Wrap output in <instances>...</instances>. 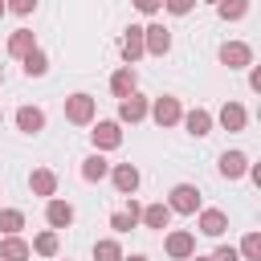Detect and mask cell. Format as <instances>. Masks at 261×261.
<instances>
[{
	"label": "cell",
	"instance_id": "ba28073f",
	"mask_svg": "<svg viewBox=\"0 0 261 261\" xmlns=\"http://www.w3.org/2000/svg\"><path fill=\"white\" fill-rule=\"evenodd\" d=\"M163 253H167L171 261H188V257L196 253V237H192L188 228H175V232L163 237Z\"/></svg>",
	"mask_w": 261,
	"mask_h": 261
},
{
	"label": "cell",
	"instance_id": "4316f807",
	"mask_svg": "<svg viewBox=\"0 0 261 261\" xmlns=\"http://www.w3.org/2000/svg\"><path fill=\"white\" fill-rule=\"evenodd\" d=\"M24 228V212L20 208H0V237H16Z\"/></svg>",
	"mask_w": 261,
	"mask_h": 261
},
{
	"label": "cell",
	"instance_id": "44dd1931",
	"mask_svg": "<svg viewBox=\"0 0 261 261\" xmlns=\"http://www.w3.org/2000/svg\"><path fill=\"white\" fill-rule=\"evenodd\" d=\"M126 200H130V196H126ZM139 212H143V204H139V200H130L126 208H118V212L110 216V228H114V232H130V228L139 224Z\"/></svg>",
	"mask_w": 261,
	"mask_h": 261
},
{
	"label": "cell",
	"instance_id": "cb8c5ba5",
	"mask_svg": "<svg viewBox=\"0 0 261 261\" xmlns=\"http://www.w3.org/2000/svg\"><path fill=\"white\" fill-rule=\"evenodd\" d=\"M29 249H33L37 257H49V261H53V257H57V249H61V241H57V228H45V232H37Z\"/></svg>",
	"mask_w": 261,
	"mask_h": 261
},
{
	"label": "cell",
	"instance_id": "8992f818",
	"mask_svg": "<svg viewBox=\"0 0 261 261\" xmlns=\"http://www.w3.org/2000/svg\"><path fill=\"white\" fill-rule=\"evenodd\" d=\"M143 49H147L151 57H167V53H171V29L159 24V20H151V24L143 29Z\"/></svg>",
	"mask_w": 261,
	"mask_h": 261
},
{
	"label": "cell",
	"instance_id": "7402d4cb",
	"mask_svg": "<svg viewBox=\"0 0 261 261\" xmlns=\"http://www.w3.org/2000/svg\"><path fill=\"white\" fill-rule=\"evenodd\" d=\"M20 69H24V77H45V73H49V53L37 45L33 53L20 57Z\"/></svg>",
	"mask_w": 261,
	"mask_h": 261
},
{
	"label": "cell",
	"instance_id": "6da1fadb",
	"mask_svg": "<svg viewBox=\"0 0 261 261\" xmlns=\"http://www.w3.org/2000/svg\"><path fill=\"white\" fill-rule=\"evenodd\" d=\"M98 118V98L94 94H69L65 98V122H73V126H90Z\"/></svg>",
	"mask_w": 261,
	"mask_h": 261
},
{
	"label": "cell",
	"instance_id": "484cf974",
	"mask_svg": "<svg viewBox=\"0 0 261 261\" xmlns=\"http://www.w3.org/2000/svg\"><path fill=\"white\" fill-rule=\"evenodd\" d=\"M126 253H122V245H118V237H102V241H94V261H122Z\"/></svg>",
	"mask_w": 261,
	"mask_h": 261
},
{
	"label": "cell",
	"instance_id": "4dcf8cb0",
	"mask_svg": "<svg viewBox=\"0 0 261 261\" xmlns=\"http://www.w3.org/2000/svg\"><path fill=\"white\" fill-rule=\"evenodd\" d=\"M8 4V12H16V16H29L33 8H37V0H4Z\"/></svg>",
	"mask_w": 261,
	"mask_h": 261
},
{
	"label": "cell",
	"instance_id": "74e56055",
	"mask_svg": "<svg viewBox=\"0 0 261 261\" xmlns=\"http://www.w3.org/2000/svg\"><path fill=\"white\" fill-rule=\"evenodd\" d=\"M0 86H4V73H0Z\"/></svg>",
	"mask_w": 261,
	"mask_h": 261
},
{
	"label": "cell",
	"instance_id": "9c48e42d",
	"mask_svg": "<svg viewBox=\"0 0 261 261\" xmlns=\"http://www.w3.org/2000/svg\"><path fill=\"white\" fill-rule=\"evenodd\" d=\"M147 106H151V98H143L139 90L135 94H126V98H118V122H143L147 118Z\"/></svg>",
	"mask_w": 261,
	"mask_h": 261
},
{
	"label": "cell",
	"instance_id": "ac0fdd59",
	"mask_svg": "<svg viewBox=\"0 0 261 261\" xmlns=\"http://www.w3.org/2000/svg\"><path fill=\"white\" fill-rule=\"evenodd\" d=\"M106 175H110V163H106L102 151H94V155L82 159V179H86V184H102Z\"/></svg>",
	"mask_w": 261,
	"mask_h": 261
},
{
	"label": "cell",
	"instance_id": "836d02e7",
	"mask_svg": "<svg viewBox=\"0 0 261 261\" xmlns=\"http://www.w3.org/2000/svg\"><path fill=\"white\" fill-rule=\"evenodd\" d=\"M249 90L261 94V65H249Z\"/></svg>",
	"mask_w": 261,
	"mask_h": 261
},
{
	"label": "cell",
	"instance_id": "f1b7e54d",
	"mask_svg": "<svg viewBox=\"0 0 261 261\" xmlns=\"http://www.w3.org/2000/svg\"><path fill=\"white\" fill-rule=\"evenodd\" d=\"M245 261H261V232H245V241H241V249H237Z\"/></svg>",
	"mask_w": 261,
	"mask_h": 261
},
{
	"label": "cell",
	"instance_id": "e575fe53",
	"mask_svg": "<svg viewBox=\"0 0 261 261\" xmlns=\"http://www.w3.org/2000/svg\"><path fill=\"white\" fill-rule=\"evenodd\" d=\"M122 261H147V257H143V253H135V257H122Z\"/></svg>",
	"mask_w": 261,
	"mask_h": 261
},
{
	"label": "cell",
	"instance_id": "ab89813d",
	"mask_svg": "<svg viewBox=\"0 0 261 261\" xmlns=\"http://www.w3.org/2000/svg\"><path fill=\"white\" fill-rule=\"evenodd\" d=\"M208 4H216V0H208Z\"/></svg>",
	"mask_w": 261,
	"mask_h": 261
},
{
	"label": "cell",
	"instance_id": "d590c367",
	"mask_svg": "<svg viewBox=\"0 0 261 261\" xmlns=\"http://www.w3.org/2000/svg\"><path fill=\"white\" fill-rule=\"evenodd\" d=\"M188 261H212V257H196V253H192V257H188Z\"/></svg>",
	"mask_w": 261,
	"mask_h": 261
},
{
	"label": "cell",
	"instance_id": "52a82bcc",
	"mask_svg": "<svg viewBox=\"0 0 261 261\" xmlns=\"http://www.w3.org/2000/svg\"><path fill=\"white\" fill-rule=\"evenodd\" d=\"M110 184H114L118 196H135L139 184H143V175H139L135 163H114V167H110Z\"/></svg>",
	"mask_w": 261,
	"mask_h": 261
},
{
	"label": "cell",
	"instance_id": "8d00e7d4",
	"mask_svg": "<svg viewBox=\"0 0 261 261\" xmlns=\"http://www.w3.org/2000/svg\"><path fill=\"white\" fill-rule=\"evenodd\" d=\"M4 12H8V4H4V0H0V16H4Z\"/></svg>",
	"mask_w": 261,
	"mask_h": 261
},
{
	"label": "cell",
	"instance_id": "d6a6232c",
	"mask_svg": "<svg viewBox=\"0 0 261 261\" xmlns=\"http://www.w3.org/2000/svg\"><path fill=\"white\" fill-rule=\"evenodd\" d=\"M212 261H241V253H237L232 245H220V249L212 253Z\"/></svg>",
	"mask_w": 261,
	"mask_h": 261
},
{
	"label": "cell",
	"instance_id": "e0dca14e",
	"mask_svg": "<svg viewBox=\"0 0 261 261\" xmlns=\"http://www.w3.org/2000/svg\"><path fill=\"white\" fill-rule=\"evenodd\" d=\"M196 228H200L204 237H224V228H228V216H224L220 208H200V220H196Z\"/></svg>",
	"mask_w": 261,
	"mask_h": 261
},
{
	"label": "cell",
	"instance_id": "5bb4252c",
	"mask_svg": "<svg viewBox=\"0 0 261 261\" xmlns=\"http://www.w3.org/2000/svg\"><path fill=\"white\" fill-rule=\"evenodd\" d=\"M12 118H16V130L20 135H41L45 130V110L41 106H20Z\"/></svg>",
	"mask_w": 261,
	"mask_h": 261
},
{
	"label": "cell",
	"instance_id": "83f0119b",
	"mask_svg": "<svg viewBox=\"0 0 261 261\" xmlns=\"http://www.w3.org/2000/svg\"><path fill=\"white\" fill-rule=\"evenodd\" d=\"M249 4L253 0H216V12H220V20H245Z\"/></svg>",
	"mask_w": 261,
	"mask_h": 261
},
{
	"label": "cell",
	"instance_id": "7c38bea8",
	"mask_svg": "<svg viewBox=\"0 0 261 261\" xmlns=\"http://www.w3.org/2000/svg\"><path fill=\"white\" fill-rule=\"evenodd\" d=\"M118 53H122V61H126V65H135V61L147 53V49H143V29H139V24H130V29L122 33V41H118Z\"/></svg>",
	"mask_w": 261,
	"mask_h": 261
},
{
	"label": "cell",
	"instance_id": "f546056e",
	"mask_svg": "<svg viewBox=\"0 0 261 261\" xmlns=\"http://www.w3.org/2000/svg\"><path fill=\"white\" fill-rule=\"evenodd\" d=\"M163 8H167L171 16H188V12L196 8V0H163Z\"/></svg>",
	"mask_w": 261,
	"mask_h": 261
},
{
	"label": "cell",
	"instance_id": "3957f363",
	"mask_svg": "<svg viewBox=\"0 0 261 261\" xmlns=\"http://www.w3.org/2000/svg\"><path fill=\"white\" fill-rule=\"evenodd\" d=\"M167 208L179 212V216H196L200 212V188L196 184H175L171 196H167Z\"/></svg>",
	"mask_w": 261,
	"mask_h": 261
},
{
	"label": "cell",
	"instance_id": "ffe728a7",
	"mask_svg": "<svg viewBox=\"0 0 261 261\" xmlns=\"http://www.w3.org/2000/svg\"><path fill=\"white\" fill-rule=\"evenodd\" d=\"M33 257V249H29V241L16 232V237H0V261H29Z\"/></svg>",
	"mask_w": 261,
	"mask_h": 261
},
{
	"label": "cell",
	"instance_id": "277c9868",
	"mask_svg": "<svg viewBox=\"0 0 261 261\" xmlns=\"http://www.w3.org/2000/svg\"><path fill=\"white\" fill-rule=\"evenodd\" d=\"M216 57H220V65H228V69H249V65H253V45H249V41H224V45L216 49Z\"/></svg>",
	"mask_w": 261,
	"mask_h": 261
},
{
	"label": "cell",
	"instance_id": "d4e9b609",
	"mask_svg": "<svg viewBox=\"0 0 261 261\" xmlns=\"http://www.w3.org/2000/svg\"><path fill=\"white\" fill-rule=\"evenodd\" d=\"M33 49H37L33 29H16V33L8 37V53H12V57H24V53H33Z\"/></svg>",
	"mask_w": 261,
	"mask_h": 261
},
{
	"label": "cell",
	"instance_id": "f35d334b",
	"mask_svg": "<svg viewBox=\"0 0 261 261\" xmlns=\"http://www.w3.org/2000/svg\"><path fill=\"white\" fill-rule=\"evenodd\" d=\"M0 122H4V110H0Z\"/></svg>",
	"mask_w": 261,
	"mask_h": 261
},
{
	"label": "cell",
	"instance_id": "603a6c76",
	"mask_svg": "<svg viewBox=\"0 0 261 261\" xmlns=\"http://www.w3.org/2000/svg\"><path fill=\"white\" fill-rule=\"evenodd\" d=\"M171 216H175V212H171L167 204H147V208L139 212V220H143L147 228H167V224H171Z\"/></svg>",
	"mask_w": 261,
	"mask_h": 261
},
{
	"label": "cell",
	"instance_id": "2e32d148",
	"mask_svg": "<svg viewBox=\"0 0 261 261\" xmlns=\"http://www.w3.org/2000/svg\"><path fill=\"white\" fill-rule=\"evenodd\" d=\"M220 126H224L228 135L245 130V126H249V110H245L241 102H224V106H220Z\"/></svg>",
	"mask_w": 261,
	"mask_h": 261
},
{
	"label": "cell",
	"instance_id": "60d3db41",
	"mask_svg": "<svg viewBox=\"0 0 261 261\" xmlns=\"http://www.w3.org/2000/svg\"><path fill=\"white\" fill-rule=\"evenodd\" d=\"M53 261H57V257H53Z\"/></svg>",
	"mask_w": 261,
	"mask_h": 261
},
{
	"label": "cell",
	"instance_id": "d6986e66",
	"mask_svg": "<svg viewBox=\"0 0 261 261\" xmlns=\"http://www.w3.org/2000/svg\"><path fill=\"white\" fill-rule=\"evenodd\" d=\"M29 192L33 196H57V171H49V167H37L33 175H29Z\"/></svg>",
	"mask_w": 261,
	"mask_h": 261
},
{
	"label": "cell",
	"instance_id": "4fadbf2b",
	"mask_svg": "<svg viewBox=\"0 0 261 261\" xmlns=\"http://www.w3.org/2000/svg\"><path fill=\"white\" fill-rule=\"evenodd\" d=\"M135 90H139L135 65H118V69L110 73V94H114V98H126V94H135Z\"/></svg>",
	"mask_w": 261,
	"mask_h": 261
},
{
	"label": "cell",
	"instance_id": "8fae6325",
	"mask_svg": "<svg viewBox=\"0 0 261 261\" xmlns=\"http://www.w3.org/2000/svg\"><path fill=\"white\" fill-rule=\"evenodd\" d=\"M216 171L232 184V179H241V175L249 171V155H245V151H224V155L216 159Z\"/></svg>",
	"mask_w": 261,
	"mask_h": 261
},
{
	"label": "cell",
	"instance_id": "9a60e30c",
	"mask_svg": "<svg viewBox=\"0 0 261 261\" xmlns=\"http://www.w3.org/2000/svg\"><path fill=\"white\" fill-rule=\"evenodd\" d=\"M45 220H49V228H69V224H73V204L49 196V204H45Z\"/></svg>",
	"mask_w": 261,
	"mask_h": 261
},
{
	"label": "cell",
	"instance_id": "7a4b0ae2",
	"mask_svg": "<svg viewBox=\"0 0 261 261\" xmlns=\"http://www.w3.org/2000/svg\"><path fill=\"white\" fill-rule=\"evenodd\" d=\"M94 130H90V139H94V151H118L122 147V126L114 122V118H102V122H90Z\"/></svg>",
	"mask_w": 261,
	"mask_h": 261
},
{
	"label": "cell",
	"instance_id": "5b68a950",
	"mask_svg": "<svg viewBox=\"0 0 261 261\" xmlns=\"http://www.w3.org/2000/svg\"><path fill=\"white\" fill-rule=\"evenodd\" d=\"M147 114H151L159 126H175V122H179V114H184V106H179V98H175V94H159V98H151Z\"/></svg>",
	"mask_w": 261,
	"mask_h": 261
},
{
	"label": "cell",
	"instance_id": "30bf717a",
	"mask_svg": "<svg viewBox=\"0 0 261 261\" xmlns=\"http://www.w3.org/2000/svg\"><path fill=\"white\" fill-rule=\"evenodd\" d=\"M179 122H184V130H188L192 139H208V135H212V114H208L204 106L184 110V114H179Z\"/></svg>",
	"mask_w": 261,
	"mask_h": 261
},
{
	"label": "cell",
	"instance_id": "1f68e13d",
	"mask_svg": "<svg viewBox=\"0 0 261 261\" xmlns=\"http://www.w3.org/2000/svg\"><path fill=\"white\" fill-rule=\"evenodd\" d=\"M143 16H155V12H163V0H130Z\"/></svg>",
	"mask_w": 261,
	"mask_h": 261
}]
</instances>
